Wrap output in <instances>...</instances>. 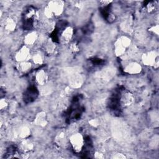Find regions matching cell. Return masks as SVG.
I'll list each match as a JSON object with an SVG mask.
<instances>
[{"label":"cell","mask_w":159,"mask_h":159,"mask_svg":"<svg viewBox=\"0 0 159 159\" xmlns=\"http://www.w3.org/2000/svg\"><path fill=\"white\" fill-rule=\"evenodd\" d=\"M38 90L35 86H30L25 92L24 94V100L26 103H29L34 100L38 96Z\"/></svg>","instance_id":"6da1fadb"}]
</instances>
